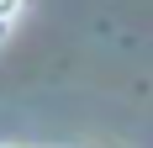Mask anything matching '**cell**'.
<instances>
[{
  "label": "cell",
  "instance_id": "1",
  "mask_svg": "<svg viewBox=\"0 0 153 148\" xmlns=\"http://www.w3.org/2000/svg\"><path fill=\"white\" fill-rule=\"evenodd\" d=\"M16 16H21V0H0V32H5V27H11V21H16Z\"/></svg>",
  "mask_w": 153,
  "mask_h": 148
},
{
  "label": "cell",
  "instance_id": "2",
  "mask_svg": "<svg viewBox=\"0 0 153 148\" xmlns=\"http://www.w3.org/2000/svg\"><path fill=\"white\" fill-rule=\"evenodd\" d=\"M0 148H11V143H0Z\"/></svg>",
  "mask_w": 153,
  "mask_h": 148
}]
</instances>
